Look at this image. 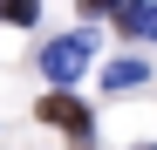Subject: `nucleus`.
<instances>
[{
    "label": "nucleus",
    "mask_w": 157,
    "mask_h": 150,
    "mask_svg": "<svg viewBox=\"0 0 157 150\" xmlns=\"http://www.w3.org/2000/svg\"><path fill=\"white\" fill-rule=\"evenodd\" d=\"M130 150H157V143H130Z\"/></svg>",
    "instance_id": "nucleus-7"
},
{
    "label": "nucleus",
    "mask_w": 157,
    "mask_h": 150,
    "mask_svg": "<svg viewBox=\"0 0 157 150\" xmlns=\"http://www.w3.org/2000/svg\"><path fill=\"white\" fill-rule=\"evenodd\" d=\"M116 28H123V34H150V41H157V7L123 0V7H116Z\"/></svg>",
    "instance_id": "nucleus-3"
},
{
    "label": "nucleus",
    "mask_w": 157,
    "mask_h": 150,
    "mask_svg": "<svg viewBox=\"0 0 157 150\" xmlns=\"http://www.w3.org/2000/svg\"><path fill=\"white\" fill-rule=\"evenodd\" d=\"M123 0H82V14H116Z\"/></svg>",
    "instance_id": "nucleus-6"
},
{
    "label": "nucleus",
    "mask_w": 157,
    "mask_h": 150,
    "mask_svg": "<svg viewBox=\"0 0 157 150\" xmlns=\"http://www.w3.org/2000/svg\"><path fill=\"white\" fill-rule=\"evenodd\" d=\"M144 75H150L144 62H109V75H102V82H109V89H137Z\"/></svg>",
    "instance_id": "nucleus-5"
},
{
    "label": "nucleus",
    "mask_w": 157,
    "mask_h": 150,
    "mask_svg": "<svg viewBox=\"0 0 157 150\" xmlns=\"http://www.w3.org/2000/svg\"><path fill=\"white\" fill-rule=\"evenodd\" d=\"M82 68H89V34H62V41L41 48V75L48 82H75Z\"/></svg>",
    "instance_id": "nucleus-1"
},
{
    "label": "nucleus",
    "mask_w": 157,
    "mask_h": 150,
    "mask_svg": "<svg viewBox=\"0 0 157 150\" xmlns=\"http://www.w3.org/2000/svg\"><path fill=\"white\" fill-rule=\"evenodd\" d=\"M0 21H7V28H34V21H41V0H0Z\"/></svg>",
    "instance_id": "nucleus-4"
},
{
    "label": "nucleus",
    "mask_w": 157,
    "mask_h": 150,
    "mask_svg": "<svg viewBox=\"0 0 157 150\" xmlns=\"http://www.w3.org/2000/svg\"><path fill=\"white\" fill-rule=\"evenodd\" d=\"M41 123H55V130H68L75 143H89V137H96V123H89V109L75 103L68 89H55V96H41Z\"/></svg>",
    "instance_id": "nucleus-2"
}]
</instances>
